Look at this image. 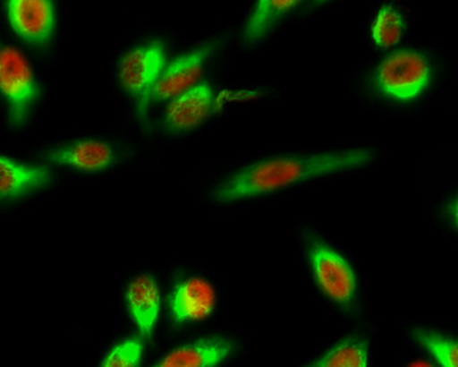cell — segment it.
Returning <instances> with one entry per match:
<instances>
[{"label":"cell","instance_id":"obj_1","mask_svg":"<svg viewBox=\"0 0 458 367\" xmlns=\"http://www.w3.org/2000/svg\"><path fill=\"white\" fill-rule=\"evenodd\" d=\"M455 61L430 45H401L381 53L358 76L357 91L377 107L408 110L436 101L447 90Z\"/></svg>","mask_w":458,"mask_h":367},{"label":"cell","instance_id":"obj_2","mask_svg":"<svg viewBox=\"0 0 458 367\" xmlns=\"http://www.w3.org/2000/svg\"><path fill=\"white\" fill-rule=\"evenodd\" d=\"M378 158L377 149L365 145L268 157L223 179L212 191V199L226 204L269 197L300 184L369 168Z\"/></svg>","mask_w":458,"mask_h":367},{"label":"cell","instance_id":"obj_3","mask_svg":"<svg viewBox=\"0 0 458 367\" xmlns=\"http://www.w3.org/2000/svg\"><path fill=\"white\" fill-rule=\"evenodd\" d=\"M306 256L316 286L336 306L351 310L358 297L355 270L337 250L322 237L310 235Z\"/></svg>","mask_w":458,"mask_h":367},{"label":"cell","instance_id":"obj_4","mask_svg":"<svg viewBox=\"0 0 458 367\" xmlns=\"http://www.w3.org/2000/svg\"><path fill=\"white\" fill-rule=\"evenodd\" d=\"M0 89L12 126H22L40 91L30 64L14 47H4L0 52Z\"/></svg>","mask_w":458,"mask_h":367},{"label":"cell","instance_id":"obj_5","mask_svg":"<svg viewBox=\"0 0 458 367\" xmlns=\"http://www.w3.org/2000/svg\"><path fill=\"white\" fill-rule=\"evenodd\" d=\"M165 52L159 41L136 46L120 60V86L139 107L140 115L147 114L154 86L165 69Z\"/></svg>","mask_w":458,"mask_h":367},{"label":"cell","instance_id":"obj_6","mask_svg":"<svg viewBox=\"0 0 458 367\" xmlns=\"http://www.w3.org/2000/svg\"><path fill=\"white\" fill-rule=\"evenodd\" d=\"M327 2H301V0H260L253 5L241 31L245 47H256L284 26L290 20Z\"/></svg>","mask_w":458,"mask_h":367},{"label":"cell","instance_id":"obj_7","mask_svg":"<svg viewBox=\"0 0 458 367\" xmlns=\"http://www.w3.org/2000/svg\"><path fill=\"white\" fill-rule=\"evenodd\" d=\"M8 21L21 39L37 48L52 43L56 29L55 8L46 0H12L6 4Z\"/></svg>","mask_w":458,"mask_h":367},{"label":"cell","instance_id":"obj_8","mask_svg":"<svg viewBox=\"0 0 458 367\" xmlns=\"http://www.w3.org/2000/svg\"><path fill=\"white\" fill-rule=\"evenodd\" d=\"M216 47L218 43L212 41L174 60L162 71L160 78L157 79L152 90L151 101H168L198 85L208 58L216 52Z\"/></svg>","mask_w":458,"mask_h":367},{"label":"cell","instance_id":"obj_9","mask_svg":"<svg viewBox=\"0 0 458 367\" xmlns=\"http://www.w3.org/2000/svg\"><path fill=\"white\" fill-rule=\"evenodd\" d=\"M216 291L202 277L178 282L169 294V312L174 323L190 324L208 319L216 307Z\"/></svg>","mask_w":458,"mask_h":367},{"label":"cell","instance_id":"obj_10","mask_svg":"<svg viewBox=\"0 0 458 367\" xmlns=\"http://www.w3.org/2000/svg\"><path fill=\"white\" fill-rule=\"evenodd\" d=\"M411 28V13L406 4L383 2L370 14L366 36L376 51L385 53L403 45Z\"/></svg>","mask_w":458,"mask_h":367},{"label":"cell","instance_id":"obj_11","mask_svg":"<svg viewBox=\"0 0 458 367\" xmlns=\"http://www.w3.org/2000/svg\"><path fill=\"white\" fill-rule=\"evenodd\" d=\"M49 164L66 166L82 173H99L111 168L116 158L114 146L99 140H82L43 154Z\"/></svg>","mask_w":458,"mask_h":367},{"label":"cell","instance_id":"obj_12","mask_svg":"<svg viewBox=\"0 0 458 367\" xmlns=\"http://www.w3.org/2000/svg\"><path fill=\"white\" fill-rule=\"evenodd\" d=\"M215 93L208 82L198 83L191 90L173 98L166 107L164 124L166 131L185 132L193 131L211 115Z\"/></svg>","mask_w":458,"mask_h":367},{"label":"cell","instance_id":"obj_13","mask_svg":"<svg viewBox=\"0 0 458 367\" xmlns=\"http://www.w3.org/2000/svg\"><path fill=\"white\" fill-rule=\"evenodd\" d=\"M126 303L140 335L148 339L154 333L161 311L159 283L148 274L132 278L127 286Z\"/></svg>","mask_w":458,"mask_h":367},{"label":"cell","instance_id":"obj_14","mask_svg":"<svg viewBox=\"0 0 458 367\" xmlns=\"http://www.w3.org/2000/svg\"><path fill=\"white\" fill-rule=\"evenodd\" d=\"M235 342L224 337H203L173 350L157 363L159 367H209L223 364L235 353Z\"/></svg>","mask_w":458,"mask_h":367},{"label":"cell","instance_id":"obj_15","mask_svg":"<svg viewBox=\"0 0 458 367\" xmlns=\"http://www.w3.org/2000/svg\"><path fill=\"white\" fill-rule=\"evenodd\" d=\"M53 173L46 166L20 164L7 156L0 158V198L3 201L26 197L52 183Z\"/></svg>","mask_w":458,"mask_h":367},{"label":"cell","instance_id":"obj_16","mask_svg":"<svg viewBox=\"0 0 458 367\" xmlns=\"http://www.w3.org/2000/svg\"><path fill=\"white\" fill-rule=\"evenodd\" d=\"M369 363V342L360 337L340 340L310 363L314 367H365Z\"/></svg>","mask_w":458,"mask_h":367},{"label":"cell","instance_id":"obj_17","mask_svg":"<svg viewBox=\"0 0 458 367\" xmlns=\"http://www.w3.org/2000/svg\"><path fill=\"white\" fill-rule=\"evenodd\" d=\"M413 337L428 354L445 367H456L458 364V344L454 337L441 335L428 329H418Z\"/></svg>","mask_w":458,"mask_h":367},{"label":"cell","instance_id":"obj_18","mask_svg":"<svg viewBox=\"0 0 458 367\" xmlns=\"http://www.w3.org/2000/svg\"><path fill=\"white\" fill-rule=\"evenodd\" d=\"M144 346L140 337H132L108 350L101 363L103 367H134L140 365Z\"/></svg>","mask_w":458,"mask_h":367}]
</instances>
